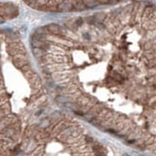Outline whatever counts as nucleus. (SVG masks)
Segmentation results:
<instances>
[{
  "instance_id": "nucleus-1",
  "label": "nucleus",
  "mask_w": 156,
  "mask_h": 156,
  "mask_svg": "<svg viewBox=\"0 0 156 156\" xmlns=\"http://www.w3.org/2000/svg\"><path fill=\"white\" fill-rule=\"evenodd\" d=\"M4 13H5V16H6L7 17L13 18V17L17 16V9L14 7V5H12V4H6V5L2 4V6H1V14H2V16H4Z\"/></svg>"
},
{
  "instance_id": "nucleus-2",
  "label": "nucleus",
  "mask_w": 156,
  "mask_h": 156,
  "mask_svg": "<svg viewBox=\"0 0 156 156\" xmlns=\"http://www.w3.org/2000/svg\"><path fill=\"white\" fill-rule=\"evenodd\" d=\"M57 9L59 12H70L74 9V6L71 0H62L57 5Z\"/></svg>"
},
{
  "instance_id": "nucleus-3",
  "label": "nucleus",
  "mask_w": 156,
  "mask_h": 156,
  "mask_svg": "<svg viewBox=\"0 0 156 156\" xmlns=\"http://www.w3.org/2000/svg\"><path fill=\"white\" fill-rule=\"evenodd\" d=\"M13 63H14V65L16 67L21 68L22 66H24L25 64H28V60H27L26 57H22V55H17V56H14Z\"/></svg>"
},
{
  "instance_id": "nucleus-4",
  "label": "nucleus",
  "mask_w": 156,
  "mask_h": 156,
  "mask_svg": "<svg viewBox=\"0 0 156 156\" xmlns=\"http://www.w3.org/2000/svg\"><path fill=\"white\" fill-rule=\"evenodd\" d=\"M46 28H47V31L49 33H51V34H53V35L58 36L62 33L61 32V27L58 26L57 24H53V23L49 24V25L46 26Z\"/></svg>"
},
{
  "instance_id": "nucleus-5",
  "label": "nucleus",
  "mask_w": 156,
  "mask_h": 156,
  "mask_svg": "<svg viewBox=\"0 0 156 156\" xmlns=\"http://www.w3.org/2000/svg\"><path fill=\"white\" fill-rule=\"evenodd\" d=\"M73 6H74V10H76V11H84L87 8L85 3L83 2V0H77Z\"/></svg>"
},
{
  "instance_id": "nucleus-6",
  "label": "nucleus",
  "mask_w": 156,
  "mask_h": 156,
  "mask_svg": "<svg viewBox=\"0 0 156 156\" xmlns=\"http://www.w3.org/2000/svg\"><path fill=\"white\" fill-rule=\"evenodd\" d=\"M87 8H95L99 4L98 0H83Z\"/></svg>"
},
{
  "instance_id": "nucleus-7",
  "label": "nucleus",
  "mask_w": 156,
  "mask_h": 156,
  "mask_svg": "<svg viewBox=\"0 0 156 156\" xmlns=\"http://www.w3.org/2000/svg\"><path fill=\"white\" fill-rule=\"evenodd\" d=\"M66 26L71 31H74L78 28V26L76 25V23H75V19H70V20H69L66 23Z\"/></svg>"
},
{
  "instance_id": "nucleus-8",
  "label": "nucleus",
  "mask_w": 156,
  "mask_h": 156,
  "mask_svg": "<svg viewBox=\"0 0 156 156\" xmlns=\"http://www.w3.org/2000/svg\"><path fill=\"white\" fill-rule=\"evenodd\" d=\"M96 19V21L97 22H102L103 20H105V18H106V13H97L96 14H95L94 16Z\"/></svg>"
},
{
  "instance_id": "nucleus-9",
  "label": "nucleus",
  "mask_w": 156,
  "mask_h": 156,
  "mask_svg": "<svg viewBox=\"0 0 156 156\" xmlns=\"http://www.w3.org/2000/svg\"><path fill=\"white\" fill-rule=\"evenodd\" d=\"M112 77H113V79L116 81H119V82H123V77L121 74H120V73L118 72H114L113 75H112Z\"/></svg>"
},
{
  "instance_id": "nucleus-10",
  "label": "nucleus",
  "mask_w": 156,
  "mask_h": 156,
  "mask_svg": "<svg viewBox=\"0 0 156 156\" xmlns=\"http://www.w3.org/2000/svg\"><path fill=\"white\" fill-rule=\"evenodd\" d=\"M34 55L36 56V57L41 58L43 57V50L42 48H34Z\"/></svg>"
},
{
  "instance_id": "nucleus-11",
  "label": "nucleus",
  "mask_w": 156,
  "mask_h": 156,
  "mask_svg": "<svg viewBox=\"0 0 156 156\" xmlns=\"http://www.w3.org/2000/svg\"><path fill=\"white\" fill-rule=\"evenodd\" d=\"M143 48H144V50H145V51H149V50L151 51L152 48H153V41H148V42L144 43Z\"/></svg>"
},
{
  "instance_id": "nucleus-12",
  "label": "nucleus",
  "mask_w": 156,
  "mask_h": 156,
  "mask_svg": "<svg viewBox=\"0 0 156 156\" xmlns=\"http://www.w3.org/2000/svg\"><path fill=\"white\" fill-rule=\"evenodd\" d=\"M87 22L89 23V24H91V25H96V23H97V21H96V19H95V16L87 17Z\"/></svg>"
},
{
  "instance_id": "nucleus-13",
  "label": "nucleus",
  "mask_w": 156,
  "mask_h": 156,
  "mask_svg": "<svg viewBox=\"0 0 156 156\" xmlns=\"http://www.w3.org/2000/svg\"><path fill=\"white\" fill-rule=\"evenodd\" d=\"M20 70H21L22 72H28L29 70H30V65H29V63H28V64H25L24 66H22V67L20 68Z\"/></svg>"
},
{
  "instance_id": "nucleus-14",
  "label": "nucleus",
  "mask_w": 156,
  "mask_h": 156,
  "mask_svg": "<svg viewBox=\"0 0 156 156\" xmlns=\"http://www.w3.org/2000/svg\"><path fill=\"white\" fill-rule=\"evenodd\" d=\"M75 23H76V25L79 27V26H81L82 24H83V19L81 18V17H78L77 19H75Z\"/></svg>"
},
{
  "instance_id": "nucleus-15",
  "label": "nucleus",
  "mask_w": 156,
  "mask_h": 156,
  "mask_svg": "<svg viewBox=\"0 0 156 156\" xmlns=\"http://www.w3.org/2000/svg\"><path fill=\"white\" fill-rule=\"evenodd\" d=\"M99 4H109L110 0H98Z\"/></svg>"
},
{
  "instance_id": "nucleus-16",
  "label": "nucleus",
  "mask_w": 156,
  "mask_h": 156,
  "mask_svg": "<svg viewBox=\"0 0 156 156\" xmlns=\"http://www.w3.org/2000/svg\"><path fill=\"white\" fill-rule=\"evenodd\" d=\"M84 37L87 38V40H90V38H91V37H90L89 34H84Z\"/></svg>"
},
{
  "instance_id": "nucleus-17",
  "label": "nucleus",
  "mask_w": 156,
  "mask_h": 156,
  "mask_svg": "<svg viewBox=\"0 0 156 156\" xmlns=\"http://www.w3.org/2000/svg\"><path fill=\"white\" fill-rule=\"evenodd\" d=\"M31 1H37V0H31Z\"/></svg>"
},
{
  "instance_id": "nucleus-18",
  "label": "nucleus",
  "mask_w": 156,
  "mask_h": 156,
  "mask_svg": "<svg viewBox=\"0 0 156 156\" xmlns=\"http://www.w3.org/2000/svg\"><path fill=\"white\" fill-rule=\"evenodd\" d=\"M119 1H123V0H119Z\"/></svg>"
}]
</instances>
